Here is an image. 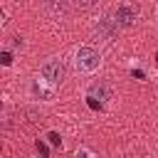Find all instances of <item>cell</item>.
<instances>
[{"mask_svg": "<svg viewBox=\"0 0 158 158\" xmlns=\"http://www.w3.org/2000/svg\"><path fill=\"white\" fill-rule=\"evenodd\" d=\"M99 62H101V54H99L91 44L79 47L77 54H74V67H77V72H81V74L96 72V69H99Z\"/></svg>", "mask_w": 158, "mask_h": 158, "instance_id": "6da1fadb", "label": "cell"}, {"mask_svg": "<svg viewBox=\"0 0 158 158\" xmlns=\"http://www.w3.org/2000/svg\"><path fill=\"white\" fill-rule=\"evenodd\" d=\"M114 17L118 20V25H121V27H133V25H136V20H138V12H136L128 2H121V5L116 7Z\"/></svg>", "mask_w": 158, "mask_h": 158, "instance_id": "277c9868", "label": "cell"}, {"mask_svg": "<svg viewBox=\"0 0 158 158\" xmlns=\"http://www.w3.org/2000/svg\"><path fill=\"white\" fill-rule=\"evenodd\" d=\"M72 5H77V7H91V5H96L99 0H69Z\"/></svg>", "mask_w": 158, "mask_h": 158, "instance_id": "9c48e42d", "label": "cell"}, {"mask_svg": "<svg viewBox=\"0 0 158 158\" xmlns=\"http://www.w3.org/2000/svg\"><path fill=\"white\" fill-rule=\"evenodd\" d=\"M37 151H40V153H42V156H47V153H49V151H47V146H44V143H42V141H37Z\"/></svg>", "mask_w": 158, "mask_h": 158, "instance_id": "7c38bea8", "label": "cell"}, {"mask_svg": "<svg viewBox=\"0 0 158 158\" xmlns=\"http://www.w3.org/2000/svg\"><path fill=\"white\" fill-rule=\"evenodd\" d=\"M0 62H2L5 67H10V64H12V54H10V52H2V54H0Z\"/></svg>", "mask_w": 158, "mask_h": 158, "instance_id": "30bf717a", "label": "cell"}, {"mask_svg": "<svg viewBox=\"0 0 158 158\" xmlns=\"http://www.w3.org/2000/svg\"><path fill=\"white\" fill-rule=\"evenodd\" d=\"M40 74H42V81H47L52 86H59L67 79V67H64V62L59 57H52L40 67Z\"/></svg>", "mask_w": 158, "mask_h": 158, "instance_id": "7a4b0ae2", "label": "cell"}, {"mask_svg": "<svg viewBox=\"0 0 158 158\" xmlns=\"http://www.w3.org/2000/svg\"><path fill=\"white\" fill-rule=\"evenodd\" d=\"M118 20L116 17H109V15H104V17H99L96 20V25H94V30L104 37V40H114L116 37V32H118Z\"/></svg>", "mask_w": 158, "mask_h": 158, "instance_id": "3957f363", "label": "cell"}, {"mask_svg": "<svg viewBox=\"0 0 158 158\" xmlns=\"http://www.w3.org/2000/svg\"><path fill=\"white\" fill-rule=\"evenodd\" d=\"M86 106L94 109V111H101V109H104V101H96L94 96H86Z\"/></svg>", "mask_w": 158, "mask_h": 158, "instance_id": "52a82bcc", "label": "cell"}, {"mask_svg": "<svg viewBox=\"0 0 158 158\" xmlns=\"http://www.w3.org/2000/svg\"><path fill=\"white\" fill-rule=\"evenodd\" d=\"M42 2H44V5L49 7V10H54V12H59V15L64 12V0H42Z\"/></svg>", "mask_w": 158, "mask_h": 158, "instance_id": "8992f818", "label": "cell"}, {"mask_svg": "<svg viewBox=\"0 0 158 158\" xmlns=\"http://www.w3.org/2000/svg\"><path fill=\"white\" fill-rule=\"evenodd\" d=\"M47 138H49V143H52V146H59V148H62V136H59L57 131H49V133H47Z\"/></svg>", "mask_w": 158, "mask_h": 158, "instance_id": "ba28073f", "label": "cell"}, {"mask_svg": "<svg viewBox=\"0 0 158 158\" xmlns=\"http://www.w3.org/2000/svg\"><path fill=\"white\" fill-rule=\"evenodd\" d=\"M89 96H94V99H99V101H106V99H109V86H106V84H91Z\"/></svg>", "mask_w": 158, "mask_h": 158, "instance_id": "5b68a950", "label": "cell"}, {"mask_svg": "<svg viewBox=\"0 0 158 158\" xmlns=\"http://www.w3.org/2000/svg\"><path fill=\"white\" fill-rule=\"evenodd\" d=\"M131 77H136V79H146V74H143L141 69H131Z\"/></svg>", "mask_w": 158, "mask_h": 158, "instance_id": "8fae6325", "label": "cell"}, {"mask_svg": "<svg viewBox=\"0 0 158 158\" xmlns=\"http://www.w3.org/2000/svg\"><path fill=\"white\" fill-rule=\"evenodd\" d=\"M156 62H158V54H156Z\"/></svg>", "mask_w": 158, "mask_h": 158, "instance_id": "4fadbf2b", "label": "cell"}]
</instances>
